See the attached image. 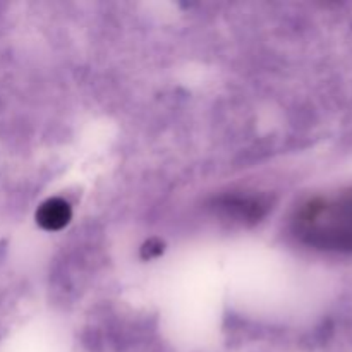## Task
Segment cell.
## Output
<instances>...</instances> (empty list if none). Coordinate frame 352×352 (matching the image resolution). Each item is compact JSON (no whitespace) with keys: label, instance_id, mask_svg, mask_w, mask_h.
I'll use <instances>...</instances> for the list:
<instances>
[{"label":"cell","instance_id":"1","mask_svg":"<svg viewBox=\"0 0 352 352\" xmlns=\"http://www.w3.org/2000/svg\"><path fill=\"white\" fill-rule=\"evenodd\" d=\"M292 232L313 250L352 254V189L302 203L292 219Z\"/></svg>","mask_w":352,"mask_h":352},{"label":"cell","instance_id":"2","mask_svg":"<svg viewBox=\"0 0 352 352\" xmlns=\"http://www.w3.org/2000/svg\"><path fill=\"white\" fill-rule=\"evenodd\" d=\"M71 206L60 198H52L45 201L36 212V222L45 230H60L71 220Z\"/></svg>","mask_w":352,"mask_h":352}]
</instances>
